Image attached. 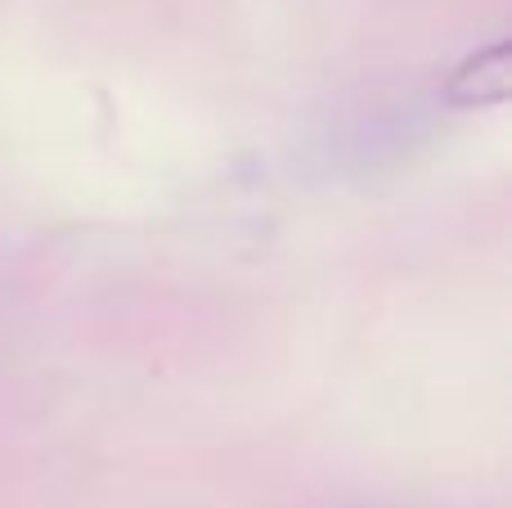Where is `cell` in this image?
<instances>
[{
  "label": "cell",
  "mask_w": 512,
  "mask_h": 508,
  "mask_svg": "<svg viewBox=\"0 0 512 508\" xmlns=\"http://www.w3.org/2000/svg\"><path fill=\"white\" fill-rule=\"evenodd\" d=\"M445 99L454 108H490L508 99V41H490L486 50L468 54L445 77Z\"/></svg>",
  "instance_id": "6da1fadb"
}]
</instances>
